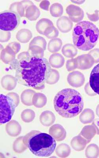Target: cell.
I'll list each match as a JSON object with an SVG mask.
<instances>
[{"label": "cell", "mask_w": 99, "mask_h": 158, "mask_svg": "<svg viewBox=\"0 0 99 158\" xmlns=\"http://www.w3.org/2000/svg\"><path fill=\"white\" fill-rule=\"evenodd\" d=\"M12 66L15 70V79L19 84L36 90L45 88L52 71L47 59L39 56L15 60Z\"/></svg>", "instance_id": "cell-1"}, {"label": "cell", "mask_w": 99, "mask_h": 158, "mask_svg": "<svg viewBox=\"0 0 99 158\" xmlns=\"http://www.w3.org/2000/svg\"><path fill=\"white\" fill-rule=\"evenodd\" d=\"M55 110L60 116L66 118H74L83 111L84 102L81 94L77 90L63 89L54 97Z\"/></svg>", "instance_id": "cell-2"}, {"label": "cell", "mask_w": 99, "mask_h": 158, "mask_svg": "<svg viewBox=\"0 0 99 158\" xmlns=\"http://www.w3.org/2000/svg\"><path fill=\"white\" fill-rule=\"evenodd\" d=\"M99 39V29L93 23L84 21L75 25L73 31V44L83 51H88L97 45Z\"/></svg>", "instance_id": "cell-3"}, {"label": "cell", "mask_w": 99, "mask_h": 158, "mask_svg": "<svg viewBox=\"0 0 99 158\" xmlns=\"http://www.w3.org/2000/svg\"><path fill=\"white\" fill-rule=\"evenodd\" d=\"M24 141L29 150L35 156L49 157L54 152L56 140L49 134L32 131L24 136Z\"/></svg>", "instance_id": "cell-4"}, {"label": "cell", "mask_w": 99, "mask_h": 158, "mask_svg": "<svg viewBox=\"0 0 99 158\" xmlns=\"http://www.w3.org/2000/svg\"><path fill=\"white\" fill-rule=\"evenodd\" d=\"M1 124L9 122L12 119L15 108L19 105V98L15 93H9L7 95L1 94Z\"/></svg>", "instance_id": "cell-5"}, {"label": "cell", "mask_w": 99, "mask_h": 158, "mask_svg": "<svg viewBox=\"0 0 99 158\" xmlns=\"http://www.w3.org/2000/svg\"><path fill=\"white\" fill-rule=\"evenodd\" d=\"M20 18L17 13L6 10L0 14V29L4 31H12L18 27Z\"/></svg>", "instance_id": "cell-6"}, {"label": "cell", "mask_w": 99, "mask_h": 158, "mask_svg": "<svg viewBox=\"0 0 99 158\" xmlns=\"http://www.w3.org/2000/svg\"><path fill=\"white\" fill-rule=\"evenodd\" d=\"M50 135L54 138L55 140L60 142L64 140L67 135L65 128L62 125L56 124L51 127L49 130Z\"/></svg>", "instance_id": "cell-7"}, {"label": "cell", "mask_w": 99, "mask_h": 158, "mask_svg": "<svg viewBox=\"0 0 99 158\" xmlns=\"http://www.w3.org/2000/svg\"><path fill=\"white\" fill-rule=\"evenodd\" d=\"M67 81L71 86L79 87L84 84L85 78L82 73L79 71L72 72L67 77Z\"/></svg>", "instance_id": "cell-8"}, {"label": "cell", "mask_w": 99, "mask_h": 158, "mask_svg": "<svg viewBox=\"0 0 99 158\" xmlns=\"http://www.w3.org/2000/svg\"><path fill=\"white\" fill-rule=\"evenodd\" d=\"M89 84L93 91L99 95V63L92 70Z\"/></svg>", "instance_id": "cell-9"}, {"label": "cell", "mask_w": 99, "mask_h": 158, "mask_svg": "<svg viewBox=\"0 0 99 158\" xmlns=\"http://www.w3.org/2000/svg\"><path fill=\"white\" fill-rule=\"evenodd\" d=\"M67 13L71 19L74 22H80L84 17V12L81 8L73 5L69 6L67 8Z\"/></svg>", "instance_id": "cell-10"}, {"label": "cell", "mask_w": 99, "mask_h": 158, "mask_svg": "<svg viewBox=\"0 0 99 158\" xmlns=\"http://www.w3.org/2000/svg\"><path fill=\"white\" fill-rule=\"evenodd\" d=\"M78 59L77 67L81 70L90 68L95 63L94 59L90 54L83 55Z\"/></svg>", "instance_id": "cell-11"}, {"label": "cell", "mask_w": 99, "mask_h": 158, "mask_svg": "<svg viewBox=\"0 0 99 158\" xmlns=\"http://www.w3.org/2000/svg\"><path fill=\"white\" fill-rule=\"evenodd\" d=\"M88 143L87 139L82 136L80 133L73 138L71 142L72 148L78 152L84 150Z\"/></svg>", "instance_id": "cell-12"}, {"label": "cell", "mask_w": 99, "mask_h": 158, "mask_svg": "<svg viewBox=\"0 0 99 158\" xmlns=\"http://www.w3.org/2000/svg\"><path fill=\"white\" fill-rule=\"evenodd\" d=\"M6 131L10 136L16 137L20 134L22 127L17 121L12 120L6 124Z\"/></svg>", "instance_id": "cell-13"}, {"label": "cell", "mask_w": 99, "mask_h": 158, "mask_svg": "<svg viewBox=\"0 0 99 158\" xmlns=\"http://www.w3.org/2000/svg\"><path fill=\"white\" fill-rule=\"evenodd\" d=\"M56 120V117L51 111L46 110L43 111L40 117L41 123L45 126H50L54 123Z\"/></svg>", "instance_id": "cell-14"}, {"label": "cell", "mask_w": 99, "mask_h": 158, "mask_svg": "<svg viewBox=\"0 0 99 158\" xmlns=\"http://www.w3.org/2000/svg\"><path fill=\"white\" fill-rule=\"evenodd\" d=\"M94 111L89 108L85 109L79 116L80 122L84 124L92 123L94 121Z\"/></svg>", "instance_id": "cell-15"}, {"label": "cell", "mask_w": 99, "mask_h": 158, "mask_svg": "<svg viewBox=\"0 0 99 158\" xmlns=\"http://www.w3.org/2000/svg\"><path fill=\"white\" fill-rule=\"evenodd\" d=\"M80 133L87 139L88 143H89L97 134V130L94 125L92 124L91 125L85 126Z\"/></svg>", "instance_id": "cell-16"}, {"label": "cell", "mask_w": 99, "mask_h": 158, "mask_svg": "<svg viewBox=\"0 0 99 158\" xmlns=\"http://www.w3.org/2000/svg\"><path fill=\"white\" fill-rule=\"evenodd\" d=\"M47 101V98L44 94L36 93L32 98V104L36 108H41L46 105Z\"/></svg>", "instance_id": "cell-17"}, {"label": "cell", "mask_w": 99, "mask_h": 158, "mask_svg": "<svg viewBox=\"0 0 99 158\" xmlns=\"http://www.w3.org/2000/svg\"><path fill=\"white\" fill-rule=\"evenodd\" d=\"M35 94V91L32 90H27L24 91L21 96V100L22 103L28 106L33 105L32 98Z\"/></svg>", "instance_id": "cell-18"}, {"label": "cell", "mask_w": 99, "mask_h": 158, "mask_svg": "<svg viewBox=\"0 0 99 158\" xmlns=\"http://www.w3.org/2000/svg\"><path fill=\"white\" fill-rule=\"evenodd\" d=\"M71 149L68 145L66 143L59 144L56 149V155L61 158H66L70 155Z\"/></svg>", "instance_id": "cell-19"}, {"label": "cell", "mask_w": 99, "mask_h": 158, "mask_svg": "<svg viewBox=\"0 0 99 158\" xmlns=\"http://www.w3.org/2000/svg\"><path fill=\"white\" fill-rule=\"evenodd\" d=\"M58 26L62 32H67L71 29L72 23L68 18L63 17L58 21Z\"/></svg>", "instance_id": "cell-20"}, {"label": "cell", "mask_w": 99, "mask_h": 158, "mask_svg": "<svg viewBox=\"0 0 99 158\" xmlns=\"http://www.w3.org/2000/svg\"><path fill=\"white\" fill-rule=\"evenodd\" d=\"M85 156L88 158H97L99 156V148L97 145L92 143L87 147Z\"/></svg>", "instance_id": "cell-21"}, {"label": "cell", "mask_w": 99, "mask_h": 158, "mask_svg": "<svg viewBox=\"0 0 99 158\" xmlns=\"http://www.w3.org/2000/svg\"><path fill=\"white\" fill-rule=\"evenodd\" d=\"M27 146L24 141V136H21L17 138L13 143V150L15 153H21L24 152L27 149Z\"/></svg>", "instance_id": "cell-22"}, {"label": "cell", "mask_w": 99, "mask_h": 158, "mask_svg": "<svg viewBox=\"0 0 99 158\" xmlns=\"http://www.w3.org/2000/svg\"><path fill=\"white\" fill-rule=\"evenodd\" d=\"M35 117L34 111L31 109L25 110L21 114V118L23 121L25 123L32 122Z\"/></svg>", "instance_id": "cell-23"}, {"label": "cell", "mask_w": 99, "mask_h": 158, "mask_svg": "<svg viewBox=\"0 0 99 158\" xmlns=\"http://www.w3.org/2000/svg\"><path fill=\"white\" fill-rule=\"evenodd\" d=\"M63 53L65 56L68 57H73L77 53V49L73 45H66L63 47Z\"/></svg>", "instance_id": "cell-24"}, {"label": "cell", "mask_w": 99, "mask_h": 158, "mask_svg": "<svg viewBox=\"0 0 99 158\" xmlns=\"http://www.w3.org/2000/svg\"><path fill=\"white\" fill-rule=\"evenodd\" d=\"M59 78V73L57 70L52 69L51 73H50L47 82L48 84H54L58 81Z\"/></svg>", "instance_id": "cell-25"}, {"label": "cell", "mask_w": 99, "mask_h": 158, "mask_svg": "<svg viewBox=\"0 0 99 158\" xmlns=\"http://www.w3.org/2000/svg\"><path fill=\"white\" fill-rule=\"evenodd\" d=\"M89 54L93 58L95 63H99V49L96 48L93 49L89 52Z\"/></svg>", "instance_id": "cell-26"}, {"label": "cell", "mask_w": 99, "mask_h": 158, "mask_svg": "<svg viewBox=\"0 0 99 158\" xmlns=\"http://www.w3.org/2000/svg\"><path fill=\"white\" fill-rule=\"evenodd\" d=\"M99 11L98 10H96L94 14L92 15L87 14L90 20L92 22H97L99 20Z\"/></svg>", "instance_id": "cell-27"}, {"label": "cell", "mask_w": 99, "mask_h": 158, "mask_svg": "<svg viewBox=\"0 0 99 158\" xmlns=\"http://www.w3.org/2000/svg\"><path fill=\"white\" fill-rule=\"evenodd\" d=\"M67 68L69 71H72L77 68V64H76L74 60H69L67 63Z\"/></svg>", "instance_id": "cell-28"}, {"label": "cell", "mask_w": 99, "mask_h": 158, "mask_svg": "<svg viewBox=\"0 0 99 158\" xmlns=\"http://www.w3.org/2000/svg\"><path fill=\"white\" fill-rule=\"evenodd\" d=\"M85 91L86 94H88L89 96H94L97 95V94L94 92L93 90L92 89L91 87H90L89 83H88L86 85L85 87Z\"/></svg>", "instance_id": "cell-29"}, {"label": "cell", "mask_w": 99, "mask_h": 158, "mask_svg": "<svg viewBox=\"0 0 99 158\" xmlns=\"http://www.w3.org/2000/svg\"><path fill=\"white\" fill-rule=\"evenodd\" d=\"M95 127L96 130H97V134L99 135V118H96L94 120L93 123Z\"/></svg>", "instance_id": "cell-30"}, {"label": "cell", "mask_w": 99, "mask_h": 158, "mask_svg": "<svg viewBox=\"0 0 99 158\" xmlns=\"http://www.w3.org/2000/svg\"><path fill=\"white\" fill-rule=\"evenodd\" d=\"M96 112L97 116L99 117V104L97 106V108H96Z\"/></svg>", "instance_id": "cell-31"}, {"label": "cell", "mask_w": 99, "mask_h": 158, "mask_svg": "<svg viewBox=\"0 0 99 158\" xmlns=\"http://www.w3.org/2000/svg\"><path fill=\"white\" fill-rule=\"evenodd\" d=\"M72 2L75 3L76 4H80L83 3L84 1H72Z\"/></svg>", "instance_id": "cell-32"}]
</instances>
